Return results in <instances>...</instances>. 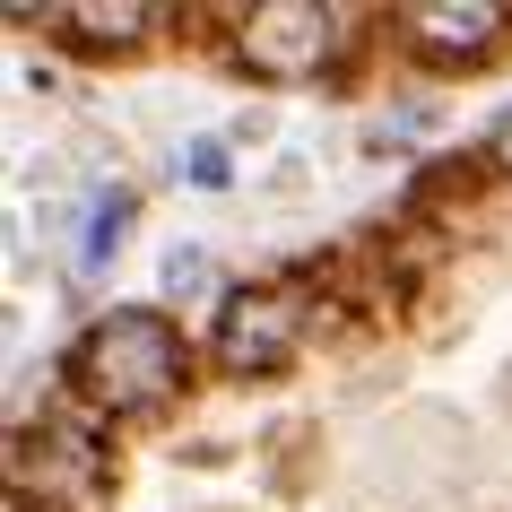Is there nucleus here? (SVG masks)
<instances>
[{
  "label": "nucleus",
  "mask_w": 512,
  "mask_h": 512,
  "mask_svg": "<svg viewBox=\"0 0 512 512\" xmlns=\"http://www.w3.org/2000/svg\"><path fill=\"white\" fill-rule=\"evenodd\" d=\"M122 217H131V200H113V209L87 226V270H96V261H113V235H122Z\"/></svg>",
  "instance_id": "6"
},
{
  "label": "nucleus",
  "mask_w": 512,
  "mask_h": 512,
  "mask_svg": "<svg viewBox=\"0 0 512 512\" xmlns=\"http://www.w3.org/2000/svg\"><path fill=\"white\" fill-rule=\"evenodd\" d=\"M191 183H200V191L226 183V148H217V139H200V148H191Z\"/></svg>",
  "instance_id": "7"
},
{
  "label": "nucleus",
  "mask_w": 512,
  "mask_h": 512,
  "mask_svg": "<svg viewBox=\"0 0 512 512\" xmlns=\"http://www.w3.org/2000/svg\"><path fill=\"white\" fill-rule=\"evenodd\" d=\"M70 382L113 417H139V408L183 391V339L165 313H105L70 356Z\"/></svg>",
  "instance_id": "1"
},
{
  "label": "nucleus",
  "mask_w": 512,
  "mask_h": 512,
  "mask_svg": "<svg viewBox=\"0 0 512 512\" xmlns=\"http://www.w3.org/2000/svg\"><path fill=\"white\" fill-rule=\"evenodd\" d=\"M304 313L313 304L296 287H243V296H226V313H217V365L226 374H278L304 348Z\"/></svg>",
  "instance_id": "3"
},
{
  "label": "nucleus",
  "mask_w": 512,
  "mask_h": 512,
  "mask_svg": "<svg viewBox=\"0 0 512 512\" xmlns=\"http://www.w3.org/2000/svg\"><path fill=\"white\" fill-rule=\"evenodd\" d=\"M53 27H70L79 35V44H113V53H122V44H139V35L157 27V9H139V0H113V9H53Z\"/></svg>",
  "instance_id": "5"
},
{
  "label": "nucleus",
  "mask_w": 512,
  "mask_h": 512,
  "mask_svg": "<svg viewBox=\"0 0 512 512\" xmlns=\"http://www.w3.org/2000/svg\"><path fill=\"white\" fill-rule=\"evenodd\" d=\"M504 9H486V0H417V9H400V35L408 53L426 61H452V70H469V61H486L495 44H504Z\"/></svg>",
  "instance_id": "4"
},
{
  "label": "nucleus",
  "mask_w": 512,
  "mask_h": 512,
  "mask_svg": "<svg viewBox=\"0 0 512 512\" xmlns=\"http://www.w3.org/2000/svg\"><path fill=\"white\" fill-rule=\"evenodd\" d=\"M495 165H504V174H512V113H504V122H495Z\"/></svg>",
  "instance_id": "8"
},
{
  "label": "nucleus",
  "mask_w": 512,
  "mask_h": 512,
  "mask_svg": "<svg viewBox=\"0 0 512 512\" xmlns=\"http://www.w3.org/2000/svg\"><path fill=\"white\" fill-rule=\"evenodd\" d=\"M348 27L356 18L330 9V0H261V9L235 18V53L261 79H313V70H330L348 53Z\"/></svg>",
  "instance_id": "2"
}]
</instances>
